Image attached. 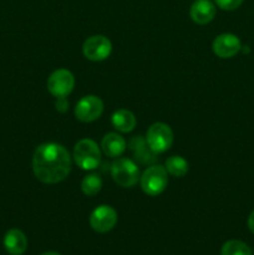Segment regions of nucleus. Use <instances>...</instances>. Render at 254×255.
Returning a JSON list of instances; mask_svg holds the SVG:
<instances>
[{"label": "nucleus", "mask_w": 254, "mask_h": 255, "mask_svg": "<svg viewBox=\"0 0 254 255\" xmlns=\"http://www.w3.org/2000/svg\"><path fill=\"white\" fill-rule=\"evenodd\" d=\"M72 161L69 151L62 144L47 142L36 147L32 156L35 177L45 184L60 183L71 172Z\"/></svg>", "instance_id": "1"}, {"label": "nucleus", "mask_w": 254, "mask_h": 255, "mask_svg": "<svg viewBox=\"0 0 254 255\" xmlns=\"http://www.w3.org/2000/svg\"><path fill=\"white\" fill-rule=\"evenodd\" d=\"M74 161L84 171L97 168L101 162V151L95 141L84 138L74 147Z\"/></svg>", "instance_id": "2"}, {"label": "nucleus", "mask_w": 254, "mask_h": 255, "mask_svg": "<svg viewBox=\"0 0 254 255\" xmlns=\"http://www.w3.org/2000/svg\"><path fill=\"white\" fill-rule=\"evenodd\" d=\"M141 188L147 196H159L168 184V172L162 166H151L139 177Z\"/></svg>", "instance_id": "3"}, {"label": "nucleus", "mask_w": 254, "mask_h": 255, "mask_svg": "<svg viewBox=\"0 0 254 255\" xmlns=\"http://www.w3.org/2000/svg\"><path fill=\"white\" fill-rule=\"evenodd\" d=\"M146 143L153 153H163L173 143V131L163 122H156L147 129Z\"/></svg>", "instance_id": "4"}, {"label": "nucleus", "mask_w": 254, "mask_h": 255, "mask_svg": "<svg viewBox=\"0 0 254 255\" xmlns=\"http://www.w3.org/2000/svg\"><path fill=\"white\" fill-rule=\"evenodd\" d=\"M111 177L120 187L132 188L139 181V169L129 158H119L111 166Z\"/></svg>", "instance_id": "5"}, {"label": "nucleus", "mask_w": 254, "mask_h": 255, "mask_svg": "<svg viewBox=\"0 0 254 255\" xmlns=\"http://www.w3.org/2000/svg\"><path fill=\"white\" fill-rule=\"evenodd\" d=\"M112 44L109 37L104 35H94L85 40L82 45V52L87 60L91 61H104L111 55Z\"/></svg>", "instance_id": "6"}, {"label": "nucleus", "mask_w": 254, "mask_h": 255, "mask_svg": "<svg viewBox=\"0 0 254 255\" xmlns=\"http://www.w3.org/2000/svg\"><path fill=\"white\" fill-rule=\"evenodd\" d=\"M75 86V77L69 70H55L47 80V90L56 99L69 96Z\"/></svg>", "instance_id": "7"}, {"label": "nucleus", "mask_w": 254, "mask_h": 255, "mask_svg": "<svg viewBox=\"0 0 254 255\" xmlns=\"http://www.w3.org/2000/svg\"><path fill=\"white\" fill-rule=\"evenodd\" d=\"M104 112V102L95 95L84 96L75 106V116L81 122L96 121Z\"/></svg>", "instance_id": "8"}, {"label": "nucleus", "mask_w": 254, "mask_h": 255, "mask_svg": "<svg viewBox=\"0 0 254 255\" xmlns=\"http://www.w3.org/2000/svg\"><path fill=\"white\" fill-rule=\"evenodd\" d=\"M117 223V212L111 206L102 204L95 208L90 216V226L97 233L112 231Z\"/></svg>", "instance_id": "9"}, {"label": "nucleus", "mask_w": 254, "mask_h": 255, "mask_svg": "<svg viewBox=\"0 0 254 255\" xmlns=\"http://www.w3.org/2000/svg\"><path fill=\"white\" fill-rule=\"evenodd\" d=\"M213 52L221 59L234 57L242 50V42L234 34H221L214 39L212 45Z\"/></svg>", "instance_id": "10"}, {"label": "nucleus", "mask_w": 254, "mask_h": 255, "mask_svg": "<svg viewBox=\"0 0 254 255\" xmlns=\"http://www.w3.org/2000/svg\"><path fill=\"white\" fill-rule=\"evenodd\" d=\"M189 15L196 24H209L216 16V6L211 0H196L192 4Z\"/></svg>", "instance_id": "11"}, {"label": "nucleus", "mask_w": 254, "mask_h": 255, "mask_svg": "<svg viewBox=\"0 0 254 255\" xmlns=\"http://www.w3.org/2000/svg\"><path fill=\"white\" fill-rule=\"evenodd\" d=\"M2 244L10 255H22L27 249V238L24 232L12 228L5 233Z\"/></svg>", "instance_id": "12"}, {"label": "nucleus", "mask_w": 254, "mask_h": 255, "mask_svg": "<svg viewBox=\"0 0 254 255\" xmlns=\"http://www.w3.org/2000/svg\"><path fill=\"white\" fill-rule=\"evenodd\" d=\"M101 148L107 157L116 158L126 151V141L121 134L110 132L102 138Z\"/></svg>", "instance_id": "13"}, {"label": "nucleus", "mask_w": 254, "mask_h": 255, "mask_svg": "<svg viewBox=\"0 0 254 255\" xmlns=\"http://www.w3.org/2000/svg\"><path fill=\"white\" fill-rule=\"evenodd\" d=\"M111 124L119 132L127 133V132L133 131L134 127H136L137 120L133 112H131L129 110L121 109L112 114Z\"/></svg>", "instance_id": "14"}, {"label": "nucleus", "mask_w": 254, "mask_h": 255, "mask_svg": "<svg viewBox=\"0 0 254 255\" xmlns=\"http://www.w3.org/2000/svg\"><path fill=\"white\" fill-rule=\"evenodd\" d=\"M164 168L168 172L171 176L177 177V178H181V177L186 176L187 172H188V162L181 156H171L167 158L166 164H164Z\"/></svg>", "instance_id": "15"}, {"label": "nucleus", "mask_w": 254, "mask_h": 255, "mask_svg": "<svg viewBox=\"0 0 254 255\" xmlns=\"http://www.w3.org/2000/svg\"><path fill=\"white\" fill-rule=\"evenodd\" d=\"M102 188V179L99 174H87L84 177L81 182V191L85 196L94 197L101 191Z\"/></svg>", "instance_id": "16"}, {"label": "nucleus", "mask_w": 254, "mask_h": 255, "mask_svg": "<svg viewBox=\"0 0 254 255\" xmlns=\"http://www.w3.org/2000/svg\"><path fill=\"white\" fill-rule=\"evenodd\" d=\"M221 255H253V253L244 242L232 239L222 246Z\"/></svg>", "instance_id": "17"}, {"label": "nucleus", "mask_w": 254, "mask_h": 255, "mask_svg": "<svg viewBox=\"0 0 254 255\" xmlns=\"http://www.w3.org/2000/svg\"><path fill=\"white\" fill-rule=\"evenodd\" d=\"M216 4L221 7L222 10H227V11H232L236 10L243 4L244 0H214Z\"/></svg>", "instance_id": "18"}, {"label": "nucleus", "mask_w": 254, "mask_h": 255, "mask_svg": "<svg viewBox=\"0 0 254 255\" xmlns=\"http://www.w3.org/2000/svg\"><path fill=\"white\" fill-rule=\"evenodd\" d=\"M55 106H56V110L59 112L67 111L69 110V102H67L66 97H60V99H57Z\"/></svg>", "instance_id": "19"}, {"label": "nucleus", "mask_w": 254, "mask_h": 255, "mask_svg": "<svg viewBox=\"0 0 254 255\" xmlns=\"http://www.w3.org/2000/svg\"><path fill=\"white\" fill-rule=\"evenodd\" d=\"M247 223H248L249 231H251L252 233L254 234V209H253V212H252V213L249 214L248 222H247Z\"/></svg>", "instance_id": "20"}, {"label": "nucleus", "mask_w": 254, "mask_h": 255, "mask_svg": "<svg viewBox=\"0 0 254 255\" xmlns=\"http://www.w3.org/2000/svg\"><path fill=\"white\" fill-rule=\"evenodd\" d=\"M41 255H61V254L56 253V252H46V253H42Z\"/></svg>", "instance_id": "21"}]
</instances>
